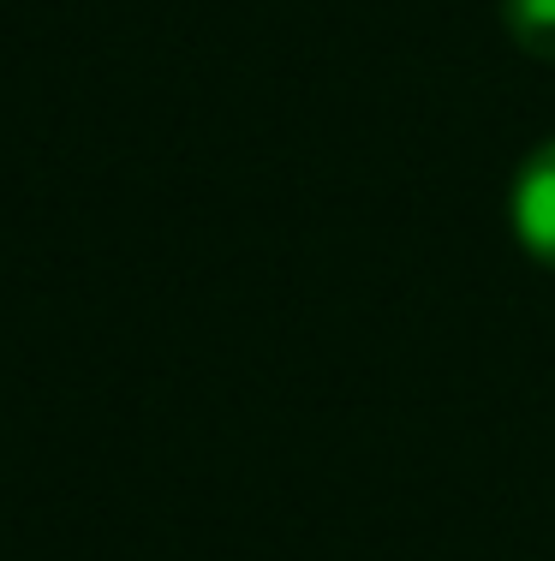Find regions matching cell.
Wrapping results in <instances>:
<instances>
[{
	"label": "cell",
	"mask_w": 555,
	"mask_h": 561,
	"mask_svg": "<svg viewBox=\"0 0 555 561\" xmlns=\"http://www.w3.org/2000/svg\"><path fill=\"white\" fill-rule=\"evenodd\" d=\"M508 221H513V233H520V245L532 251L544 270H555V138L537 144V150L525 156V168L513 173Z\"/></svg>",
	"instance_id": "1"
},
{
	"label": "cell",
	"mask_w": 555,
	"mask_h": 561,
	"mask_svg": "<svg viewBox=\"0 0 555 561\" xmlns=\"http://www.w3.org/2000/svg\"><path fill=\"white\" fill-rule=\"evenodd\" d=\"M501 24L513 48H525L532 60H555V0H501Z\"/></svg>",
	"instance_id": "2"
}]
</instances>
